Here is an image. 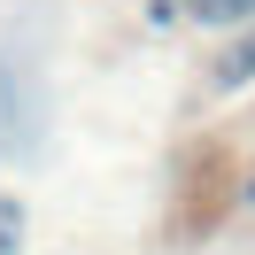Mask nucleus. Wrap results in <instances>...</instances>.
<instances>
[{
  "label": "nucleus",
  "mask_w": 255,
  "mask_h": 255,
  "mask_svg": "<svg viewBox=\"0 0 255 255\" xmlns=\"http://www.w3.org/2000/svg\"><path fill=\"white\" fill-rule=\"evenodd\" d=\"M248 78H255V31H240L232 54L217 62V85H248Z\"/></svg>",
  "instance_id": "f03ea898"
},
{
  "label": "nucleus",
  "mask_w": 255,
  "mask_h": 255,
  "mask_svg": "<svg viewBox=\"0 0 255 255\" xmlns=\"http://www.w3.org/2000/svg\"><path fill=\"white\" fill-rule=\"evenodd\" d=\"M39 139H47V85H39L31 62L0 54V155H8V162H31Z\"/></svg>",
  "instance_id": "f257e3e1"
},
{
  "label": "nucleus",
  "mask_w": 255,
  "mask_h": 255,
  "mask_svg": "<svg viewBox=\"0 0 255 255\" xmlns=\"http://www.w3.org/2000/svg\"><path fill=\"white\" fill-rule=\"evenodd\" d=\"M186 16H201V23H248L255 0H186Z\"/></svg>",
  "instance_id": "7ed1b4c3"
}]
</instances>
